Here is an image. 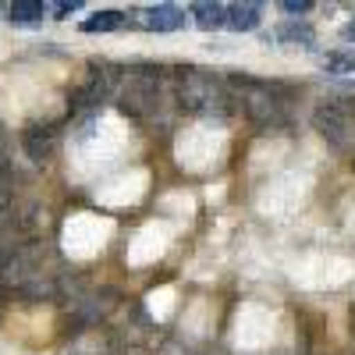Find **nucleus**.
<instances>
[{"label":"nucleus","mask_w":355,"mask_h":355,"mask_svg":"<svg viewBox=\"0 0 355 355\" xmlns=\"http://www.w3.org/2000/svg\"><path fill=\"white\" fill-rule=\"evenodd\" d=\"M125 25H128V15L125 11L107 8V11H96L93 18H85L78 28H82V33H117V28H125Z\"/></svg>","instance_id":"obj_7"},{"label":"nucleus","mask_w":355,"mask_h":355,"mask_svg":"<svg viewBox=\"0 0 355 355\" xmlns=\"http://www.w3.org/2000/svg\"><path fill=\"white\" fill-rule=\"evenodd\" d=\"M281 11L291 15V21H302V15H309L313 4H309V0H281Z\"/></svg>","instance_id":"obj_10"},{"label":"nucleus","mask_w":355,"mask_h":355,"mask_svg":"<svg viewBox=\"0 0 355 355\" xmlns=\"http://www.w3.org/2000/svg\"><path fill=\"white\" fill-rule=\"evenodd\" d=\"M341 40H345V43H355V18H352V21L341 28Z\"/></svg>","instance_id":"obj_12"},{"label":"nucleus","mask_w":355,"mask_h":355,"mask_svg":"<svg viewBox=\"0 0 355 355\" xmlns=\"http://www.w3.org/2000/svg\"><path fill=\"white\" fill-rule=\"evenodd\" d=\"M259 21H263V11H259V4H231L227 8V28L231 33H256L259 28Z\"/></svg>","instance_id":"obj_5"},{"label":"nucleus","mask_w":355,"mask_h":355,"mask_svg":"<svg viewBox=\"0 0 355 355\" xmlns=\"http://www.w3.org/2000/svg\"><path fill=\"white\" fill-rule=\"evenodd\" d=\"M0 11H4V8H0Z\"/></svg>","instance_id":"obj_13"},{"label":"nucleus","mask_w":355,"mask_h":355,"mask_svg":"<svg viewBox=\"0 0 355 355\" xmlns=\"http://www.w3.org/2000/svg\"><path fill=\"white\" fill-rule=\"evenodd\" d=\"M178 100H182V107L192 110V114H214L217 103H227V93L210 71L189 68V75L178 85Z\"/></svg>","instance_id":"obj_1"},{"label":"nucleus","mask_w":355,"mask_h":355,"mask_svg":"<svg viewBox=\"0 0 355 355\" xmlns=\"http://www.w3.org/2000/svg\"><path fill=\"white\" fill-rule=\"evenodd\" d=\"M320 64H323V71H327V75H355V46L327 53Z\"/></svg>","instance_id":"obj_9"},{"label":"nucleus","mask_w":355,"mask_h":355,"mask_svg":"<svg viewBox=\"0 0 355 355\" xmlns=\"http://www.w3.org/2000/svg\"><path fill=\"white\" fill-rule=\"evenodd\" d=\"M192 21L202 33H217V28H227V8L214 4V0H202V4H192Z\"/></svg>","instance_id":"obj_4"},{"label":"nucleus","mask_w":355,"mask_h":355,"mask_svg":"<svg viewBox=\"0 0 355 355\" xmlns=\"http://www.w3.org/2000/svg\"><path fill=\"white\" fill-rule=\"evenodd\" d=\"M277 43H288V46H313L316 43V33H313V25L309 21H284L277 25V33H274Z\"/></svg>","instance_id":"obj_6"},{"label":"nucleus","mask_w":355,"mask_h":355,"mask_svg":"<svg viewBox=\"0 0 355 355\" xmlns=\"http://www.w3.org/2000/svg\"><path fill=\"white\" fill-rule=\"evenodd\" d=\"M78 8H82V0H61V4H53V8H50V15H53L57 21H64V18L75 15Z\"/></svg>","instance_id":"obj_11"},{"label":"nucleus","mask_w":355,"mask_h":355,"mask_svg":"<svg viewBox=\"0 0 355 355\" xmlns=\"http://www.w3.org/2000/svg\"><path fill=\"white\" fill-rule=\"evenodd\" d=\"M46 15H50V4H43V0H15L11 4V21H21V25L43 21Z\"/></svg>","instance_id":"obj_8"},{"label":"nucleus","mask_w":355,"mask_h":355,"mask_svg":"<svg viewBox=\"0 0 355 355\" xmlns=\"http://www.w3.org/2000/svg\"><path fill=\"white\" fill-rule=\"evenodd\" d=\"M242 103H245V114L252 117L256 125H263V128H274V125L284 121V100H281V89L277 85L249 82Z\"/></svg>","instance_id":"obj_2"},{"label":"nucleus","mask_w":355,"mask_h":355,"mask_svg":"<svg viewBox=\"0 0 355 355\" xmlns=\"http://www.w3.org/2000/svg\"><path fill=\"white\" fill-rule=\"evenodd\" d=\"M139 25L150 28V33H178V28H185V11L174 8V4H153L142 15Z\"/></svg>","instance_id":"obj_3"}]
</instances>
